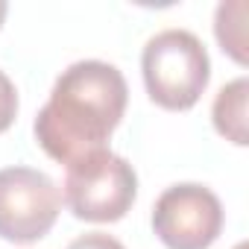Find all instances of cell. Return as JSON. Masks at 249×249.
<instances>
[{
  "instance_id": "5",
  "label": "cell",
  "mask_w": 249,
  "mask_h": 249,
  "mask_svg": "<svg viewBox=\"0 0 249 249\" xmlns=\"http://www.w3.org/2000/svg\"><path fill=\"white\" fill-rule=\"evenodd\" d=\"M220 196L196 182H179L161 191L153 205V231L167 249H208L223 231Z\"/></svg>"
},
{
  "instance_id": "9",
  "label": "cell",
  "mask_w": 249,
  "mask_h": 249,
  "mask_svg": "<svg viewBox=\"0 0 249 249\" xmlns=\"http://www.w3.org/2000/svg\"><path fill=\"white\" fill-rule=\"evenodd\" d=\"M65 249H126V246L106 231H88V234L76 237L73 243H68Z\"/></svg>"
},
{
  "instance_id": "6",
  "label": "cell",
  "mask_w": 249,
  "mask_h": 249,
  "mask_svg": "<svg viewBox=\"0 0 249 249\" xmlns=\"http://www.w3.org/2000/svg\"><path fill=\"white\" fill-rule=\"evenodd\" d=\"M246 94H249V82L246 76H237L231 79L229 85H223L214 97V106H211V120H214V129L237 144V147H246L249 144V132H246Z\"/></svg>"
},
{
  "instance_id": "7",
  "label": "cell",
  "mask_w": 249,
  "mask_h": 249,
  "mask_svg": "<svg viewBox=\"0 0 249 249\" xmlns=\"http://www.w3.org/2000/svg\"><path fill=\"white\" fill-rule=\"evenodd\" d=\"M243 18H246V3L243 0H231V3H220L214 15V36L237 65H246V36H243Z\"/></svg>"
},
{
  "instance_id": "8",
  "label": "cell",
  "mask_w": 249,
  "mask_h": 249,
  "mask_svg": "<svg viewBox=\"0 0 249 249\" xmlns=\"http://www.w3.org/2000/svg\"><path fill=\"white\" fill-rule=\"evenodd\" d=\"M18 117V91L12 79L0 71V132H6Z\"/></svg>"
},
{
  "instance_id": "11",
  "label": "cell",
  "mask_w": 249,
  "mask_h": 249,
  "mask_svg": "<svg viewBox=\"0 0 249 249\" xmlns=\"http://www.w3.org/2000/svg\"><path fill=\"white\" fill-rule=\"evenodd\" d=\"M234 249H246V243H237V246H234Z\"/></svg>"
},
{
  "instance_id": "2",
  "label": "cell",
  "mask_w": 249,
  "mask_h": 249,
  "mask_svg": "<svg viewBox=\"0 0 249 249\" xmlns=\"http://www.w3.org/2000/svg\"><path fill=\"white\" fill-rule=\"evenodd\" d=\"M141 73L147 94L167 111H188L199 103L211 79V59L205 44L191 30H161L141 53Z\"/></svg>"
},
{
  "instance_id": "4",
  "label": "cell",
  "mask_w": 249,
  "mask_h": 249,
  "mask_svg": "<svg viewBox=\"0 0 249 249\" xmlns=\"http://www.w3.org/2000/svg\"><path fill=\"white\" fill-rule=\"evenodd\" d=\"M62 211V194L56 182L36 167L0 170V237L9 243L41 240Z\"/></svg>"
},
{
  "instance_id": "1",
  "label": "cell",
  "mask_w": 249,
  "mask_h": 249,
  "mask_svg": "<svg viewBox=\"0 0 249 249\" xmlns=\"http://www.w3.org/2000/svg\"><path fill=\"white\" fill-rule=\"evenodd\" d=\"M129 88L123 73L100 59L73 62L53 82L50 100L36 114V141L59 164L106 150V141L123 120Z\"/></svg>"
},
{
  "instance_id": "10",
  "label": "cell",
  "mask_w": 249,
  "mask_h": 249,
  "mask_svg": "<svg viewBox=\"0 0 249 249\" xmlns=\"http://www.w3.org/2000/svg\"><path fill=\"white\" fill-rule=\"evenodd\" d=\"M6 12H9V3H6V0H0V27H3V21H6Z\"/></svg>"
},
{
  "instance_id": "3",
  "label": "cell",
  "mask_w": 249,
  "mask_h": 249,
  "mask_svg": "<svg viewBox=\"0 0 249 249\" xmlns=\"http://www.w3.org/2000/svg\"><path fill=\"white\" fill-rule=\"evenodd\" d=\"M62 194L68 211L76 220L117 223L135 205L138 176L123 156L111 150H97L68 167Z\"/></svg>"
}]
</instances>
